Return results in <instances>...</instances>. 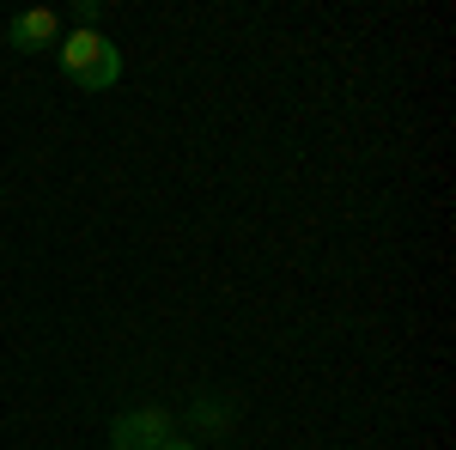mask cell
<instances>
[{
  "mask_svg": "<svg viewBox=\"0 0 456 450\" xmlns=\"http://www.w3.org/2000/svg\"><path fill=\"white\" fill-rule=\"evenodd\" d=\"M55 61H61V73H68L79 92H110L122 79V49L104 31H61Z\"/></svg>",
  "mask_w": 456,
  "mask_h": 450,
  "instance_id": "obj_1",
  "label": "cell"
},
{
  "mask_svg": "<svg viewBox=\"0 0 456 450\" xmlns=\"http://www.w3.org/2000/svg\"><path fill=\"white\" fill-rule=\"evenodd\" d=\"M176 438V420L165 408H128L110 420V450H165Z\"/></svg>",
  "mask_w": 456,
  "mask_h": 450,
  "instance_id": "obj_2",
  "label": "cell"
},
{
  "mask_svg": "<svg viewBox=\"0 0 456 450\" xmlns=\"http://www.w3.org/2000/svg\"><path fill=\"white\" fill-rule=\"evenodd\" d=\"M6 43H12V49H25V55L55 49V43H61V19H55L49 6H31V12H19V19L6 25Z\"/></svg>",
  "mask_w": 456,
  "mask_h": 450,
  "instance_id": "obj_3",
  "label": "cell"
},
{
  "mask_svg": "<svg viewBox=\"0 0 456 450\" xmlns=\"http://www.w3.org/2000/svg\"><path fill=\"white\" fill-rule=\"evenodd\" d=\"M189 426H195V432H225V426H232V402L201 396V402H195V414H189Z\"/></svg>",
  "mask_w": 456,
  "mask_h": 450,
  "instance_id": "obj_4",
  "label": "cell"
},
{
  "mask_svg": "<svg viewBox=\"0 0 456 450\" xmlns=\"http://www.w3.org/2000/svg\"><path fill=\"white\" fill-rule=\"evenodd\" d=\"M165 450H201V445H195V438H171Z\"/></svg>",
  "mask_w": 456,
  "mask_h": 450,
  "instance_id": "obj_5",
  "label": "cell"
}]
</instances>
